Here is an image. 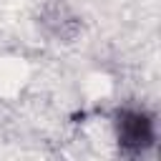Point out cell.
Segmentation results:
<instances>
[{"mask_svg":"<svg viewBox=\"0 0 161 161\" xmlns=\"http://www.w3.org/2000/svg\"><path fill=\"white\" fill-rule=\"evenodd\" d=\"M118 146L131 153H141L153 143V121L143 111H121L116 121Z\"/></svg>","mask_w":161,"mask_h":161,"instance_id":"cell-1","label":"cell"}]
</instances>
